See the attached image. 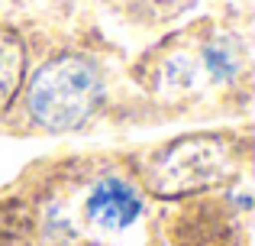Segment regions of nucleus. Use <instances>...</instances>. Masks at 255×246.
I'll return each mask as SVG.
<instances>
[{
    "label": "nucleus",
    "instance_id": "obj_3",
    "mask_svg": "<svg viewBox=\"0 0 255 246\" xmlns=\"http://www.w3.org/2000/svg\"><path fill=\"white\" fill-rule=\"evenodd\" d=\"M84 211H87V221H91L94 227L117 234V230H126L139 221V214H142V198H139L136 188H132L129 182H123V178H100L91 188V195H87Z\"/></svg>",
    "mask_w": 255,
    "mask_h": 246
},
{
    "label": "nucleus",
    "instance_id": "obj_5",
    "mask_svg": "<svg viewBox=\"0 0 255 246\" xmlns=\"http://www.w3.org/2000/svg\"><path fill=\"white\" fill-rule=\"evenodd\" d=\"M23 71H26L23 39L13 29H0V114L16 97L19 84H23Z\"/></svg>",
    "mask_w": 255,
    "mask_h": 246
},
{
    "label": "nucleus",
    "instance_id": "obj_4",
    "mask_svg": "<svg viewBox=\"0 0 255 246\" xmlns=\"http://www.w3.org/2000/svg\"><path fill=\"white\" fill-rule=\"evenodd\" d=\"M246 68V52L243 45L236 42L233 36H217L210 39L207 45H200V58L197 65H191V78H204V81L213 84H226V81H236Z\"/></svg>",
    "mask_w": 255,
    "mask_h": 246
},
{
    "label": "nucleus",
    "instance_id": "obj_1",
    "mask_svg": "<svg viewBox=\"0 0 255 246\" xmlns=\"http://www.w3.org/2000/svg\"><path fill=\"white\" fill-rule=\"evenodd\" d=\"M104 78L97 65L81 55L52 58L29 84V114L45 130H75L97 110Z\"/></svg>",
    "mask_w": 255,
    "mask_h": 246
},
{
    "label": "nucleus",
    "instance_id": "obj_6",
    "mask_svg": "<svg viewBox=\"0 0 255 246\" xmlns=\"http://www.w3.org/2000/svg\"><path fill=\"white\" fill-rule=\"evenodd\" d=\"M29 230V211L19 201H10L0 208V246H13Z\"/></svg>",
    "mask_w": 255,
    "mask_h": 246
},
{
    "label": "nucleus",
    "instance_id": "obj_2",
    "mask_svg": "<svg viewBox=\"0 0 255 246\" xmlns=\"http://www.w3.org/2000/svg\"><path fill=\"white\" fill-rule=\"evenodd\" d=\"M236 169V149L223 136H191L155 159L149 182L162 195H187L223 182Z\"/></svg>",
    "mask_w": 255,
    "mask_h": 246
}]
</instances>
